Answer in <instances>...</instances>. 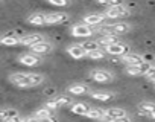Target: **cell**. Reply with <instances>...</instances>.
Here are the masks:
<instances>
[{
	"instance_id": "cell-2",
	"label": "cell",
	"mask_w": 155,
	"mask_h": 122,
	"mask_svg": "<svg viewBox=\"0 0 155 122\" xmlns=\"http://www.w3.org/2000/svg\"><path fill=\"white\" fill-rule=\"evenodd\" d=\"M73 104V98L67 96V95H61V96H55L52 99H49L46 102V107L50 108V110H58L61 107H65V105H71Z\"/></svg>"
},
{
	"instance_id": "cell-12",
	"label": "cell",
	"mask_w": 155,
	"mask_h": 122,
	"mask_svg": "<svg viewBox=\"0 0 155 122\" xmlns=\"http://www.w3.org/2000/svg\"><path fill=\"white\" fill-rule=\"evenodd\" d=\"M18 61H20L21 64L28 66V67H35V66H38V64L41 63V58H40L38 55H35V53H31V52H28V53H23V55H20Z\"/></svg>"
},
{
	"instance_id": "cell-19",
	"label": "cell",
	"mask_w": 155,
	"mask_h": 122,
	"mask_svg": "<svg viewBox=\"0 0 155 122\" xmlns=\"http://www.w3.org/2000/svg\"><path fill=\"white\" fill-rule=\"evenodd\" d=\"M28 23L32 26H46V14L44 12H32L28 17Z\"/></svg>"
},
{
	"instance_id": "cell-9",
	"label": "cell",
	"mask_w": 155,
	"mask_h": 122,
	"mask_svg": "<svg viewBox=\"0 0 155 122\" xmlns=\"http://www.w3.org/2000/svg\"><path fill=\"white\" fill-rule=\"evenodd\" d=\"M138 114L155 120V102H149V101L140 102L138 104Z\"/></svg>"
},
{
	"instance_id": "cell-29",
	"label": "cell",
	"mask_w": 155,
	"mask_h": 122,
	"mask_svg": "<svg viewBox=\"0 0 155 122\" xmlns=\"http://www.w3.org/2000/svg\"><path fill=\"white\" fill-rule=\"evenodd\" d=\"M23 122H40V119H38V117H35V116H29V117L23 119Z\"/></svg>"
},
{
	"instance_id": "cell-8",
	"label": "cell",
	"mask_w": 155,
	"mask_h": 122,
	"mask_svg": "<svg viewBox=\"0 0 155 122\" xmlns=\"http://www.w3.org/2000/svg\"><path fill=\"white\" fill-rule=\"evenodd\" d=\"M93 34H96V32H94V28H90V26H87V25H84V23L74 25V26L71 28V35H73V37H84V38H88V37H91Z\"/></svg>"
},
{
	"instance_id": "cell-5",
	"label": "cell",
	"mask_w": 155,
	"mask_h": 122,
	"mask_svg": "<svg viewBox=\"0 0 155 122\" xmlns=\"http://www.w3.org/2000/svg\"><path fill=\"white\" fill-rule=\"evenodd\" d=\"M104 14H105L107 19H123V17H128L131 14V11L125 5H119V6H114V8H108Z\"/></svg>"
},
{
	"instance_id": "cell-13",
	"label": "cell",
	"mask_w": 155,
	"mask_h": 122,
	"mask_svg": "<svg viewBox=\"0 0 155 122\" xmlns=\"http://www.w3.org/2000/svg\"><path fill=\"white\" fill-rule=\"evenodd\" d=\"M67 93H70L73 96H81V95L90 93V86H87L84 83H74L67 87Z\"/></svg>"
},
{
	"instance_id": "cell-15",
	"label": "cell",
	"mask_w": 155,
	"mask_h": 122,
	"mask_svg": "<svg viewBox=\"0 0 155 122\" xmlns=\"http://www.w3.org/2000/svg\"><path fill=\"white\" fill-rule=\"evenodd\" d=\"M122 63L126 64V67H131V66H140L144 63V56L138 55V53H128L125 56H122Z\"/></svg>"
},
{
	"instance_id": "cell-10",
	"label": "cell",
	"mask_w": 155,
	"mask_h": 122,
	"mask_svg": "<svg viewBox=\"0 0 155 122\" xmlns=\"http://www.w3.org/2000/svg\"><path fill=\"white\" fill-rule=\"evenodd\" d=\"M68 14L65 12H49L46 14V25H59L68 22Z\"/></svg>"
},
{
	"instance_id": "cell-18",
	"label": "cell",
	"mask_w": 155,
	"mask_h": 122,
	"mask_svg": "<svg viewBox=\"0 0 155 122\" xmlns=\"http://www.w3.org/2000/svg\"><path fill=\"white\" fill-rule=\"evenodd\" d=\"M67 53H68L71 58H74V59H82V58L87 56V53H85V50L81 47V44H71V46H68V47H67Z\"/></svg>"
},
{
	"instance_id": "cell-28",
	"label": "cell",
	"mask_w": 155,
	"mask_h": 122,
	"mask_svg": "<svg viewBox=\"0 0 155 122\" xmlns=\"http://www.w3.org/2000/svg\"><path fill=\"white\" fill-rule=\"evenodd\" d=\"M47 2L50 5H53V6H67L68 5L67 0H47Z\"/></svg>"
},
{
	"instance_id": "cell-1",
	"label": "cell",
	"mask_w": 155,
	"mask_h": 122,
	"mask_svg": "<svg viewBox=\"0 0 155 122\" xmlns=\"http://www.w3.org/2000/svg\"><path fill=\"white\" fill-rule=\"evenodd\" d=\"M44 80L46 78L41 73H25V72H17L9 76V81L20 89H31V87L40 86L44 83Z\"/></svg>"
},
{
	"instance_id": "cell-11",
	"label": "cell",
	"mask_w": 155,
	"mask_h": 122,
	"mask_svg": "<svg viewBox=\"0 0 155 122\" xmlns=\"http://www.w3.org/2000/svg\"><path fill=\"white\" fill-rule=\"evenodd\" d=\"M52 50H53V44H52L50 41H46V40L31 47V53H35V55H38V56L47 55V53H50Z\"/></svg>"
},
{
	"instance_id": "cell-27",
	"label": "cell",
	"mask_w": 155,
	"mask_h": 122,
	"mask_svg": "<svg viewBox=\"0 0 155 122\" xmlns=\"http://www.w3.org/2000/svg\"><path fill=\"white\" fill-rule=\"evenodd\" d=\"M105 55H107V53H105L102 49H97V50H93V52L87 53V58H90V59H102Z\"/></svg>"
},
{
	"instance_id": "cell-31",
	"label": "cell",
	"mask_w": 155,
	"mask_h": 122,
	"mask_svg": "<svg viewBox=\"0 0 155 122\" xmlns=\"http://www.w3.org/2000/svg\"><path fill=\"white\" fill-rule=\"evenodd\" d=\"M3 122H23V119L20 116H17V117H12V119H8V120H3Z\"/></svg>"
},
{
	"instance_id": "cell-25",
	"label": "cell",
	"mask_w": 155,
	"mask_h": 122,
	"mask_svg": "<svg viewBox=\"0 0 155 122\" xmlns=\"http://www.w3.org/2000/svg\"><path fill=\"white\" fill-rule=\"evenodd\" d=\"M81 47L85 50V53H90V52H93V50L101 49L96 40H85L84 43H81Z\"/></svg>"
},
{
	"instance_id": "cell-17",
	"label": "cell",
	"mask_w": 155,
	"mask_h": 122,
	"mask_svg": "<svg viewBox=\"0 0 155 122\" xmlns=\"http://www.w3.org/2000/svg\"><path fill=\"white\" fill-rule=\"evenodd\" d=\"M110 31L114 34V35H123V34H128L131 31V25L129 23H125V22H119V23H113V25H108Z\"/></svg>"
},
{
	"instance_id": "cell-4",
	"label": "cell",
	"mask_w": 155,
	"mask_h": 122,
	"mask_svg": "<svg viewBox=\"0 0 155 122\" xmlns=\"http://www.w3.org/2000/svg\"><path fill=\"white\" fill-rule=\"evenodd\" d=\"M90 78L94 81V83H101V84H107V83H111L114 80L113 73L105 70V69H94L90 72Z\"/></svg>"
},
{
	"instance_id": "cell-14",
	"label": "cell",
	"mask_w": 155,
	"mask_h": 122,
	"mask_svg": "<svg viewBox=\"0 0 155 122\" xmlns=\"http://www.w3.org/2000/svg\"><path fill=\"white\" fill-rule=\"evenodd\" d=\"M107 20L105 14H101V12H96V14H88L84 17V25L90 26V28H97V25L104 23Z\"/></svg>"
},
{
	"instance_id": "cell-24",
	"label": "cell",
	"mask_w": 155,
	"mask_h": 122,
	"mask_svg": "<svg viewBox=\"0 0 155 122\" xmlns=\"http://www.w3.org/2000/svg\"><path fill=\"white\" fill-rule=\"evenodd\" d=\"M17 116H20V114L14 108H2L0 110V119L2 120H8V119H12V117H17Z\"/></svg>"
},
{
	"instance_id": "cell-16",
	"label": "cell",
	"mask_w": 155,
	"mask_h": 122,
	"mask_svg": "<svg viewBox=\"0 0 155 122\" xmlns=\"http://www.w3.org/2000/svg\"><path fill=\"white\" fill-rule=\"evenodd\" d=\"M41 41H44V35H41V34H28V35L20 38V44H25V46H29V47H32V46L41 43Z\"/></svg>"
},
{
	"instance_id": "cell-3",
	"label": "cell",
	"mask_w": 155,
	"mask_h": 122,
	"mask_svg": "<svg viewBox=\"0 0 155 122\" xmlns=\"http://www.w3.org/2000/svg\"><path fill=\"white\" fill-rule=\"evenodd\" d=\"M104 52H105V53H108V55H113V56H125V55H128V53H129V46H128V44H125V43L117 41V43L110 44L108 47H105V49H104Z\"/></svg>"
},
{
	"instance_id": "cell-7",
	"label": "cell",
	"mask_w": 155,
	"mask_h": 122,
	"mask_svg": "<svg viewBox=\"0 0 155 122\" xmlns=\"http://www.w3.org/2000/svg\"><path fill=\"white\" fill-rule=\"evenodd\" d=\"M128 116L126 110L120 107H111V108H104V120H117L120 117Z\"/></svg>"
},
{
	"instance_id": "cell-23",
	"label": "cell",
	"mask_w": 155,
	"mask_h": 122,
	"mask_svg": "<svg viewBox=\"0 0 155 122\" xmlns=\"http://www.w3.org/2000/svg\"><path fill=\"white\" fill-rule=\"evenodd\" d=\"M91 95V98L93 99H96V101H110V99H113L116 95L114 93H111V92H91L90 93Z\"/></svg>"
},
{
	"instance_id": "cell-30",
	"label": "cell",
	"mask_w": 155,
	"mask_h": 122,
	"mask_svg": "<svg viewBox=\"0 0 155 122\" xmlns=\"http://www.w3.org/2000/svg\"><path fill=\"white\" fill-rule=\"evenodd\" d=\"M40 122H58V119H56L55 116H52V117H46V119H40Z\"/></svg>"
},
{
	"instance_id": "cell-20",
	"label": "cell",
	"mask_w": 155,
	"mask_h": 122,
	"mask_svg": "<svg viewBox=\"0 0 155 122\" xmlns=\"http://www.w3.org/2000/svg\"><path fill=\"white\" fill-rule=\"evenodd\" d=\"M20 35L17 34H6L3 37H0V44L3 46H15V44H20Z\"/></svg>"
},
{
	"instance_id": "cell-26",
	"label": "cell",
	"mask_w": 155,
	"mask_h": 122,
	"mask_svg": "<svg viewBox=\"0 0 155 122\" xmlns=\"http://www.w3.org/2000/svg\"><path fill=\"white\" fill-rule=\"evenodd\" d=\"M35 117H38V119H46V117H52V116H55V111L53 110H50V108H47L46 105L44 107H41V108H38L37 111H35V114H34Z\"/></svg>"
},
{
	"instance_id": "cell-6",
	"label": "cell",
	"mask_w": 155,
	"mask_h": 122,
	"mask_svg": "<svg viewBox=\"0 0 155 122\" xmlns=\"http://www.w3.org/2000/svg\"><path fill=\"white\" fill-rule=\"evenodd\" d=\"M152 64L149 63V61H144L143 64L140 66H131V67H126L125 72L129 75V76H146V73L150 70Z\"/></svg>"
},
{
	"instance_id": "cell-22",
	"label": "cell",
	"mask_w": 155,
	"mask_h": 122,
	"mask_svg": "<svg viewBox=\"0 0 155 122\" xmlns=\"http://www.w3.org/2000/svg\"><path fill=\"white\" fill-rule=\"evenodd\" d=\"M88 119H93V120H104V108H96V107H91L87 114H85Z\"/></svg>"
},
{
	"instance_id": "cell-32",
	"label": "cell",
	"mask_w": 155,
	"mask_h": 122,
	"mask_svg": "<svg viewBox=\"0 0 155 122\" xmlns=\"http://www.w3.org/2000/svg\"><path fill=\"white\" fill-rule=\"evenodd\" d=\"M114 122H131V119H129L128 116H125V117H120V119H117V120H114Z\"/></svg>"
},
{
	"instance_id": "cell-21",
	"label": "cell",
	"mask_w": 155,
	"mask_h": 122,
	"mask_svg": "<svg viewBox=\"0 0 155 122\" xmlns=\"http://www.w3.org/2000/svg\"><path fill=\"white\" fill-rule=\"evenodd\" d=\"M90 108H91V107H90L88 104H85V102H74V104L70 105L71 113H74V114H81V116H85L87 111H88Z\"/></svg>"
},
{
	"instance_id": "cell-33",
	"label": "cell",
	"mask_w": 155,
	"mask_h": 122,
	"mask_svg": "<svg viewBox=\"0 0 155 122\" xmlns=\"http://www.w3.org/2000/svg\"><path fill=\"white\" fill-rule=\"evenodd\" d=\"M101 122H114V120H101Z\"/></svg>"
}]
</instances>
